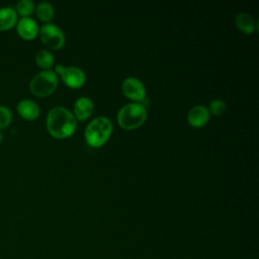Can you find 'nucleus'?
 Returning a JSON list of instances; mask_svg holds the SVG:
<instances>
[{"instance_id":"obj_1","label":"nucleus","mask_w":259,"mask_h":259,"mask_svg":"<svg viewBox=\"0 0 259 259\" xmlns=\"http://www.w3.org/2000/svg\"><path fill=\"white\" fill-rule=\"evenodd\" d=\"M47 127L55 138L71 136L76 128V119L73 113L63 106L53 107L47 115Z\"/></svg>"},{"instance_id":"obj_2","label":"nucleus","mask_w":259,"mask_h":259,"mask_svg":"<svg viewBox=\"0 0 259 259\" xmlns=\"http://www.w3.org/2000/svg\"><path fill=\"white\" fill-rule=\"evenodd\" d=\"M112 130V123L105 116H97L92 119L85 128V138L92 147L103 145L109 138Z\"/></svg>"},{"instance_id":"obj_3","label":"nucleus","mask_w":259,"mask_h":259,"mask_svg":"<svg viewBox=\"0 0 259 259\" xmlns=\"http://www.w3.org/2000/svg\"><path fill=\"white\" fill-rule=\"evenodd\" d=\"M146 117V107L140 102L127 103L123 105L117 113V121L125 130L138 127L145 121Z\"/></svg>"},{"instance_id":"obj_4","label":"nucleus","mask_w":259,"mask_h":259,"mask_svg":"<svg viewBox=\"0 0 259 259\" xmlns=\"http://www.w3.org/2000/svg\"><path fill=\"white\" fill-rule=\"evenodd\" d=\"M58 85V78L54 71L45 70L37 73L30 81V91L39 97L50 95Z\"/></svg>"},{"instance_id":"obj_5","label":"nucleus","mask_w":259,"mask_h":259,"mask_svg":"<svg viewBox=\"0 0 259 259\" xmlns=\"http://www.w3.org/2000/svg\"><path fill=\"white\" fill-rule=\"evenodd\" d=\"M39 35L41 41L53 50L62 48L65 42V35L63 31L57 25L51 22H48L40 27Z\"/></svg>"},{"instance_id":"obj_6","label":"nucleus","mask_w":259,"mask_h":259,"mask_svg":"<svg viewBox=\"0 0 259 259\" xmlns=\"http://www.w3.org/2000/svg\"><path fill=\"white\" fill-rule=\"evenodd\" d=\"M121 89L124 95L131 99H134L137 101H142L145 99L146 90H145L144 84L135 77L125 78L122 81Z\"/></svg>"},{"instance_id":"obj_7","label":"nucleus","mask_w":259,"mask_h":259,"mask_svg":"<svg viewBox=\"0 0 259 259\" xmlns=\"http://www.w3.org/2000/svg\"><path fill=\"white\" fill-rule=\"evenodd\" d=\"M60 75L64 83L73 88H78L85 82L84 72L77 67H64Z\"/></svg>"},{"instance_id":"obj_8","label":"nucleus","mask_w":259,"mask_h":259,"mask_svg":"<svg viewBox=\"0 0 259 259\" xmlns=\"http://www.w3.org/2000/svg\"><path fill=\"white\" fill-rule=\"evenodd\" d=\"M17 32L24 39H32L38 32V26L31 17H21L17 22Z\"/></svg>"},{"instance_id":"obj_9","label":"nucleus","mask_w":259,"mask_h":259,"mask_svg":"<svg viewBox=\"0 0 259 259\" xmlns=\"http://www.w3.org/2000/svg\"><path fill=\"white\" fill-rule=\"evenodd\" d=\"M209 117L208 109L203 105H195L193 106L187 114L188 122L193 126H201L203 125Z\"/></svg>"},{"instance_id":"obj_10","label":"nucleus","mask_w":259,"mask_h":259,"mask_svg":"<svg viewBox=\"0 0 259 259\" xmlns=\"http://www.w3.org/2000/svg\"><path fill=\"white\" fill-rule=\"evenodd\" d=\"M17 111L26 119H34L39 114V107L30 99H22L17 104Z\"/></svg>"},{"instance_id":"obj_11","label":"nucleus","mask_w":259,"mask_h":259,"mask_svg":"<svg viewBox=\"0 0 259 259\" xmlns=\"http://www.w3.org/2000/svg\"><path fill=\"white\" fill-rule=\"evenodd\" d=\"M93 110V102L89 97H79L74 105V112L79 119H86Z\"/></svg>"},{"instance_id":"obj_12","label":"nucleus","mask_w":259,"mask_h":259,"mask_svg":"<svg viewBox=\"0 0 259 259\" xmlns=\"http://www.w3.org/2000/svg\"><path fill=\"white\" fill-rule=\"evenodd\" d=\"M17 21V13L11 7L0 8V30H7Z\"/></svg>"},{"instance_id":"obj_13","label":"nucleus","mask_w":259,"mask_h":259,"mask_svg":"<svg viewBox=\"0 0 259 259\" xmlns=\"http://www.w3.org/2000/svg\"><path fill=\"white\" fill-rule=\"evenodd\" d=\"M236 25L246 33H252L255 27V23L252 16L246 12H242L237 15Z\"/></svg>"},{"instance_id":"obj_14","label":"nucleus","mask_w":259,"mask_h":259,"mask_svg":"<svg viewBox=\"0 0 259 259\" xmlns=\"http://www.w3.org/2000/svg\"><path fill=\"white\" fill-rule=\"evenodd\" d=\"M35 61L39 67L49 69L54 64V57H53L52 53H50L49 51L40 50L35 55Z\"/></svg>"},{"instance_id":"obj_15","label":"nucleus","mask_w":259,"mask_h":259,"mask_svg":"<svg viewBox=\"0 0 259 259\" xmlns=\"http://www.w3.org/2000/svg\"><path fill=\"white\" fill-rule=\"evenodd\" d=\"M36 14L39 19L50 21L54 16L53 5L49 2H40L36 7Z\"/></svg>"},{"instance_id":"obj_16","label":"nucleus","mask_w":259,"mask_h":259,"mask_svg":"<svg viewBox=\"0 0 259 259\" xmlns=\"http://www.w3.org/2000/svg\"><path fill=\"white\" fill-rule=\"evenodd\" d=\"M34 9V4L31 0H20L16 4L17 12L22 15V17H27L32 13Z\"/></svg>"},{"instance_id":"obj_17","label":"nucleus","mask_w":259,"mask_h":259,"mask_svg":"<svg viewBox=\"0 0 259 259\" xmlns=\"http://www.w3.org/2000/svg\"><path fill=\"white\" fill-rule=\"evenodd\" d=\"M12 118L11 111L8 107L4 105H0V128L6 127Z\"/></svg>"},{"instance_id":"obj_18","label":"nucleus","mask_w":259,"mask_h":259,"mask_svg":"<svg viewBox=\"0 0 259 259\" xmlns=\"http://www.w3.org/2000/svg\"><path fill=\"white\" fill-rule=\"evenodd\" d=\"M225 109H226V103L221 99H213L209 103V110L214 115L222 114L225 111Z\"/></svg>"},{"instance_id":"obj_19","label":"nucleus","mask_w":259,"mask_h":259,"mask_svg":"<svg viewBox=\"0 0 259 259\" xmlns=\"http://www.w3.org/2000/svg\"><path fill=\"white\" fill-rule=\"evenodd\" d=\"M2 138H3V137H2V133L0 132V143L2 142Z\"/></svg>"}]
</instances>
